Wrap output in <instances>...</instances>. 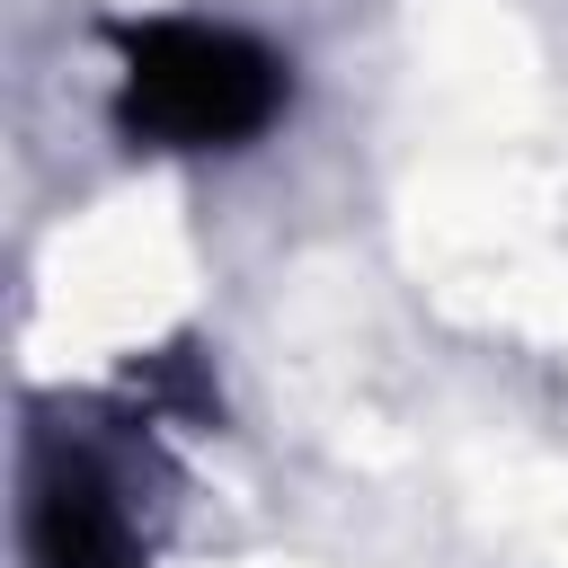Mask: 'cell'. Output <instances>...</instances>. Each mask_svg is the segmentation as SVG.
Segmentation results:
<instances>
[{
  "label": "cell",
  "mask_w": 568,
  "mask_h": 568,
  "mask_svg": "<svg viewBox=\"0 0 568 568\" xmlns=\"http://www.w3.org/2000/svg\"><path fill=\"white\" fill-rule=\"evenodd\" d=\"M275 62L231 27H142L124 44V115L178 151L240 142L275 115Z\"/></svg>",
  "instance_id": "obj_1"
},
{
  "label": "cell",
  "mask_w": 568,
  "mask_h": 568,
  "mask_svg": "<svg viewBox=\"0 0 568 568\" xmlns=\"http://www.w3.org/2000/svg\"><path fill=\"white\" fill-rule=\"evenodd\" d=\"M36 568H133L115 497H98L89 479H53L36 497Z\"/></svg>",
  "instance_id": "obj_2"
}]
</instances>
